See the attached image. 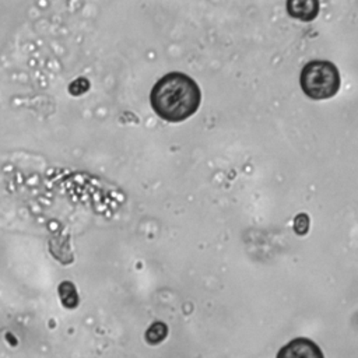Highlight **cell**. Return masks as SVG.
<instances>
[{
  "mask_svg": "<svg viewBox=\"0 0 358 358\" xmlns=\"http://www.w3.org/2000/svg\"><path fill=\"white\" fill-rule=\"evenodd\" d=\"M59 295L66 308H76L78 305V295H77L76 287L71 282L69 281L62 282L59 285Z\"/></svg>",
  "mask_w": 358,
  "mask_h": 358,
  "instance_id": "obj_5",
  "label": "cell"
},
{
  "mask_svg": "<svg viewBox=\"0 0 358 358\" xmlns=\"http://www.w3.org/2000/svg\"><path fill=\"white\" fill-rule=\"evenodd\" d=\"M277 358H324L322 350L309 338H294L277 354Z\"/></svg>",
  "mask_w": 358,
  "mask_h": 358,
  "instance_id": "obj_3",
  "label": "cell"
},
{
  "mask_svg": "<svg viewBox=\"0 0 358 358\" xmlns=\"http://www.w3.org/2000/svg\"><path fill=\"white\" fill-rule=\"evenodd\" d=\"M299 85L309 98L327 99L334 96L340 88V73L331 62L312 60L302 67Z\"/></svg>",
  "mask_w": 358,
  "mask_h": 358,
  "instance_id": "obj_2",
  "label": "cell"
},
{
  "mask_svg": "<svg viewBox=\"0 0 358 358\" xmlns=\"http://www.w3.org/2000/svg\"><path fill=\"white\" fill-rule=\"evenodd\" d=\"M287 10L291 17H295L302 21H310L319 13V1L316 0L287 1Z\"/></svg>",
  "mask_w": 358,
  "mask_h": 358,
  "instance_id": "obj_4",
  "label": "cell"
},
{
  "mask_svg": "<svg viewBox=\"0 0 358 358\" xmlns=\"http://www.w3.org/2000/svg\"><path fill=\"white\" fill-rule=\"evenodd\" d=\"M168 333L166 326L162 322H155L150 326V329L145 331V338L150 344H157L165 338Z\"/></svg>",
  "mask_w": 358,
  "mask_h": 358,
  "instance_id": "obj_6",
  "label": "cell"
},
{
  "mask_svg": "<svg viewBox=\"0 0 358 358\" xmlns=\"http://www.w3.org/2000/svg\"><path fill=\"white\" fill-rule=\"evenodd\" d=\"M150 102L161 119L178 123L186 120L199 109L201 91L192 77L172 71L154 84Z\"/></svg>",
  "mask_w": 358,
  "mask_h": 358,
  "instance_id": "obj_1",
  "label": "cell"
}]
</instances>
